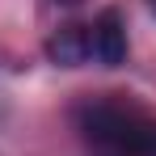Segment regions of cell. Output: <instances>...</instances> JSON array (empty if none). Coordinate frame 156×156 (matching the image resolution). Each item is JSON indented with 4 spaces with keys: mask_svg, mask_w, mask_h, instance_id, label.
Segmentation results:
<instances>
[{
    "mask_svg": "<svg viewBox=\"0 0 156 156\" xmlns=\"http://www.w3.org/2000/svg\"><path fill=\"white\" fill-rule=\"evenodd\" d=\"M76 131L97 156H156V114L122 93L80 101Z\"/></svg>",
    "mask_w": 156,
    "mask_h": 156,
    "instance_id": "1",
    "label": "cell"
},
{
    "mask_svg": "<svg viewBox=\"0 0 156 156\" xmlns=\"http://www.w3.org/2000/svg\"><path fill=\"white\" fill-rule=\"evenodd\" d=\"M89 34H93V63L101 68H118L127 59V21L118 9H105L89 21Z\"/></svg>",
    "mask_w": 156,
    "mask_h": 156,
    "instance_id": "2",
    "label": "cell"
},
{
    "mask_svg": "<svg viewBox=\"0 0 156 156\" xmlns=\"http://www.w3.org/2000/svg\"><path fill=\"white\" fill-rule=\"evenodd\" d=\"M47 59L51 63H59V68H80V63H93V34H89V26H80V21H72V26H59L51 30V38H47Z\"/></svg>",
    "mask_w": 156,
    "mask_h": 156,
    "instance_id": "3",
    "label": "cell"
},
{
    "mask_svg": "<svg viewBox=\"0 0 156 156\" xmlns=\"http://www.w3.org/2000/svg\"><path fill=\"white\" fill-rule=\"evenodd\" d=\"M47 4H51V9H76L80 0H47Z\"/></svg>",
    "mask_w": 156,
    "mask_h": 156,
    "instance_id": "4",
    "label": "cell"
},
{
    "mask_svg": "<svg viewBox=\"0 0 156 156\" xmlns=\"http://www.w3.org/2000/svg\"><path fill=\"white\" fill-rule=\"evenodd\" d=\"M148 4H152V13H156V0H148Z\"/></svg>",
    "mask_w": 156,
    "mask_h": 156,
    "instance_id": "5",
    "label": "cell"
}]
</instances>
